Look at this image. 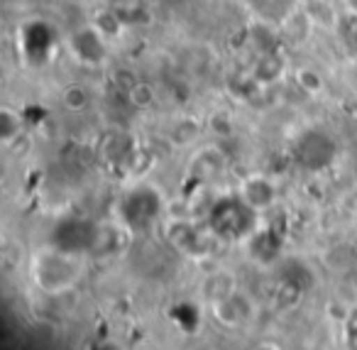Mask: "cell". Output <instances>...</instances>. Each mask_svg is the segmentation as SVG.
I'll list each match as a JSON object with an SVG mask.
<instances>
[{
  "label": "cell",
  "instance_id": "cell-3",
  "mask_svg": "<svg viewBox=\"0 0 357 350\" xmlns=\"http://www.w3.org/2000/svg\"><path fill=\"white\" fill-rule=\"evenodd\" d=\"M164 216V196L159 189L149 184H137L123 194L118 201V221L120 228L128 233H147L162 221Z\"/></svg>",
  "mask_w": 357,
  "mask_h": 350
},
{
  "label": "cell",
  "instance_id": "cell-26",
  "mask_svg": "<svg viewBox=\"0 0 357 350\" xmlns=\"http://www.w3.org/2000/svg\"><path fill=\"white\" fill-rule=\"evenodd\" d=\"M108 6H125V3H130V0H105Z\"/></svg>",
  "mask_w": 357,
  "mask_h": 350
},
{
  "label": "cell",
  "instance_id": "cell-24",
  "mask_svg": "<svg viewBox=\"0 0 357 350\" xmlns=\"http://www.w3.org/2000/svg\"><path fill=\"white\" fill-rule=\"evenodd\" d=\"M347 333L357 338V306L350 311V316H347Z\"/></svg>",
  "mask_w": 357,
  "mask_h": 350
},
{
  "label": "cell",
  "instance_id": "cell-8",
  "mask_svg": "<svg viewBox=\"0 0 357 350\" xmlns=\"http://www.w3.org/2000/svg\"><path fill=\"white\" fill-rule=\"evenodd\" d=\"M211 311H213V319L218 321L225 328H240V326L250 323L255 316V304L245 291H233L225 299L211 304Z\"/></svg>",
  "mask_w": 357,
  "mask_h": 350
},
{
  "label": "cell",
  "instance_id": "cell-6",
  "mask_svg": "<svg viewBox=\"0 0 357 350\" xmlns=\"http://www.w3.org/2000/svg\"><path fill=\"white\" fill-rule=\"evenodd\" d=\"M100 235V226L96 221L86 216H61L59 221L54 223L50 233V245L59 247L64 252H71V255H89V252L96 250V242H98Z\"/></svg>",
  "mask_w": 357,
  "mask_h": 350
},
{
  "label": "cell",
  "instance_id": "cell-18",
  "mask_svg": "<svg viewBox=\"0 0 357 350\" xmlns=\"http://www.w3.org/2000/svg\"><path fill=\"white\" fill-rule=\"evenodd\" d=\"M335 37L340 42V50L345 52L347 59L357 61V15L355 13H342L340 22L335 27Z\"/></svg>",
  "mask_w": 357,
  "mask_h": 350
},
{
  "label": "cell",
  "instance_id": "cell-20",
  "mask_svg": "<svg viewBox=\"0 0 357 350\" xmlns=\"http://www.w3.org/2000/svg\"><path fill=\"white\" fill-rule=\"evenodd\" d=\"M294 81H296V89L303 91L306 96H318L323 91V86H326L321 71L313 69V66H298L294 71Z\"/></svg>",
  "mask_w": 357,
  "mask_h": 350
},
{
  "label": "cell",
  "instance_id": "cell-21",
  "mask_svg": "<svg viewBox=\"0 0 357 350\" xmlns=\"http://www.w3.org/2000/svg\"><path fill=\"white\" fill-rule=\"evenodd\" d=\"M125 94H128V101L135 110H147L157 103V91H154V86L147 84V81H135Z\"/></svg>",
  "mask_w": 357,
  "mask_h": 350
},
{
  "label": "cell",
  "instance_id": "cell-7",
  "mask_svg": "<svg viewBox=\"0 0 357 350\" xmlns=\"http://www.w3.org/2000/svg\"><path fill=\"white\" fill-rule=\"evenodd\" d=\"M66 47H69L71 57H74L79 64L100 66L108 59L110 40L93 25V22H89V25H81L71 32L69 40H66Z\"/></svg>",
  "mask_w": 357,
  "mask_h": 350
},
{
  "label": "cell",
  "instance_id": "cell-19",
  "mask_svg": "<svg viewBox=\"0 0 357 350\" xmlns=\"http://www.w3.org/2000/svg\"><path fill=\"white\" fill-rule=\"evenodd\" d=\"M93 25L98 27V30L103 32L110 42H113V40H118V37L123 35V30H125V25H128V22H125L123 13H120L118 8L108 6L105 10H100L98 15H96Z\"/></svg>",
  "mask_w": 357,
  "mask_h": 350
},
{
  "label": "cell",
  "instance_id": "cell-25",
  "mask_svg": "<svg viewBox=\"0 0 357 350\" xmlns=\"http://www.w3.org/2000/svg\"><path fill=\"white\" fill-rule=\"evenodd\" d=\"M342 6H345L347 13H355L357 15V0H342Z\"/></svg>",
  "mask_w": 357,
  "mask_h": 350
},
{
  "label": "cell",
  "instance_id": "cell-13",
  "mask_svg": "<svg viewBox=\"0 0 357 350\" xmlns=\"http://www.w3.org/2000/svg\"><path fill=\"white\" fill-rule=\"evenodd\" d=\"M135 152H137V147H135L132 135H128L120 128L108 130L100 140V154L113 164L128 162V159L135 157Z\"/></svg>",
  "mask_w": 357,
  "mask_h": 350
},
{
  "label": "cell",
  "instance_id": "cell-22",
  "mask_svg": "<svg viewBox=\"0 0 357 350\" xmlns=\"http://www.w3.org/2000/svg\"><path fill=\"white\" fill-rule=\"evenodd\" d=\"M61 103H64L66 110H71V113H81V110L89 108L91 103V96H89V89L81 84H71L66 86L64 91H61Z\"/></svg>",
  "mask_w": 357,
  "mask_h": 350
},
{
  "label": "cell",
  "instance_id": "cell-15",
  "mask_svg": "<svg viewBox=\"0 0 357 350\" xmlns=\"http://www.w3.org/2000/svg\"><path fill=\"white\" fill-rule=\"evenodd\" d=\"M248 247H250V255H252L259 265H272L279 257V252H282V240H279V235L272 228H259L248 240Z\"/></svg>",
  "mask_w": 357,
  "mask_h": 350
},
{
  "label": "cell",
  "instance_id": "cell-17",
  "mask_svg": "<svg viewBox=\"0 0 357 350\" xmlns=\"http://www.w3.org/2000/svg\"><path fill=\"white\" fill-rule=\"evenodd\" d=\"M313 30H316V27H313V22L308 20V15L303 13V8H298L294 15H289L287 20L279 25L282 40H289V42H294V45H303Z\"/></svg>",
  "mask_w": 357,
  "mask_h": 350
},
{
  "label": "cell",
  "instance_id": "cell-10",
  "mask_svg": "<svg viewBox=\"0 0 357 350\" xmlns=\"http://www.w3.org/2000/svg\"><path fill=\"white\" fill-rule=\"evenodd\" d=\"M225 154L218 147H206L201 152H196L189 162V174L201 184L215 182L220 174L225 172Z\"/></svg>",
  "mask_w": 357,
  "mask_h": 350
},
{
  "label": "cell",
  "instance_id": "cell-5",
  "mask_svg": "<svg viewBox=\"0 0 357 350\" xmlns=\"http://www.w3.org/2000/svg\"><path fill=\"white\" fill-rule=\"evenodd\" d=\"M164 240L174 252L191 257V260H206L213 255L215 245H218V238L208 228V223L186 221V218L169 221L164 226Z\"/></svg>",
  "mask_w": 357,
  "mask_h": 350
},
{
  "label": "cell",
  "instance_id": "cell-2",
  "mask_svg": "<svg viewBox=\"0 0 357 350\" xmlns=\"http://www.w3.org/2000/svg\"><path fill=\"white\" fill-rule=\"evenodd\" d=\"M208 228L223 242H248L259 231V211H255L240 194H228L213 201L206 216Z\"/></svg>",
  "mask_w": 357,
  "mask_h": 350
},
{
  "label": "cell",
  "instance_id": "cell-4",
  "mask_svg": "<svg viewBox=\"0 0 357 350\" xmlns=\"http://www.w3.org/2000/svg\"><path fill=\"white\" fill-rule=\"evenodd\" d=\"M291 157L303 172L321 174L337 159V140L323 128H306L294 138Z\"/></svg>",
  "mask_w": 357,
  "mask_h": 350
},
{
  "label": "cell",
  "instance_id": "cell-11",
  "mask_svg": "<svg viewBox=\"0 0 357 350\" xmlns=\"http://www.w3.org/2000/svg\"><path fill=\"white\" fill-rule=\"evenodd\" d=\"M248 8L257 22L279 27L289 15L298 10V0H248Z\"/></svg>",
  "mask_w": 357,
  "mask_h": 350
},
{
  "label": "cell",
  "instance_id": "cell-27",
  "mask_svg": "<svg viewBox=\"0 0 357 350\" xmlns=\"http://www.w3.org/2000/svg\"><path fill=\"white\" fill-rule=\"evenodd\" d=\"M355 350H357V348H355Z\"/></svg>",
  "mask_w": 357,
  "mask_h": 350
},
{
  "label": "cell",
  "instance_id": "cell-14",
  "mask_svg": "<svg viewBox=\"0 0 357 350\" xmlns=\"http://www.w3.org/2000/svg\"><path fill=\"white\" fill-rule=\"evenodd\" d=\"M233 291H238V277L233 275L230 270H215L211 275H206L204 284H201V296H204L208 304H215V301L225 299Z\"/></svg>",
  "mask_w": 357,
  "mask_h": 350
},
{
  "label": "cell",
  "instance_id": "cell-12",
  "mask_svg": "<svg viewBox=\"0 0 357 350\" xmlns=\"http://www.w3.org/2000/svg\"><path fill=\"white\" fill-rule=\"evenodd\" d=\"M250 71H252L255 81L262 89H267V86H274L284 79V74L289 71V61L277 50H272V52H264V54H257V59H255Z\"/></svg>",
  "mask_w": 357,
  "mask_h": 350
},
{
  "label": "cell",
  "instance_id": "cell-23",
  "mask_svg": "<svg viewBox=\"0 0 357 350\" xmlns=\"http://www.w3.org/2000/svg\"><path fill=\"white\" fill-rule=\"evenodd\" d=\"M22 133V118L20 113H15L13 108L0 110V140L6 145H10L15 138H20Z\"/></svg>",
  "mask_w": 357,
  "mask_h": 350
},
{
  "label": "cell",
  "instance_id": "cell-9",
  "mask_svg": "<svg viewBox=\"0 0 357 350\" xmlns=\"http://www.w3.org/2000/svg\"><path fill=\"white\" fill-rule=\"evenodd\" d=\"M238 194L255 208V211L264 213L277 203V187L272 179H267L264 174H252L240 184Z\"/></svg>",
  "mask_w": 357,
  "mask_h": 350
},
{
  "label": "cell",
  "instance_id": "cell-1",
  "mask_svg": "<svg viewBox=\"0 0 357 350\" xmlns=\"http://www.w3.org/2000/svg\"><path fill=\"white\" fill-rule=\"evenodd\" d=\"M30 275L35 286L45 294H66L84 277V257L47 245L32 255Z\"/></svg>",
  "mask_w": 357,
  "mask_h": 350
},
{
  "label": "cell",
  "instance_id": "cell-16",
  "mask_svg": "<svg viewBox=\"0 0 357 350\" xmlns=\"http://www.w3.org/2000/svg\"><path fill=\"white\" fill-rule=\"evenodd\" d=\"M301 8H303V13L308 15V20L313 22V27H316V30L335 32L342 13L337 10L333 0H303Z\"/></svg>",
  "mask_w": 357,
  "mask_h": 350
}]
</instances>
